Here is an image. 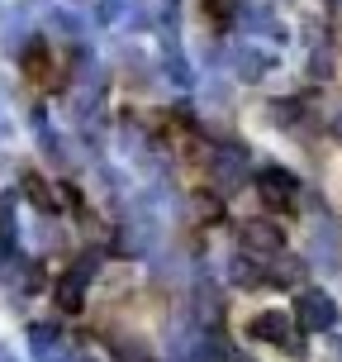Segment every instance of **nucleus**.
Wrapping results in <instances>:
<instances>
[{
  "label": "nucleus",
  "mask_w": 342,
  "mask_h": 362,
  "mask_svg": "<svg viewBox=\"0 0 342 362\" xmlns=\"http://www.w3.org/2000/svg\"><path fill=\"white\" fill-rule=\"evenodd\" d=\"M24 76H29L34 86H53V53H48V43H29V53H24Z\"/></svg>",
  "instance_id": "7ed1b4c3"
},
{
  "label": "nucleus",
  "mask_w": 342,
  "mask_h": 362,
  "mask_svg": "<svg viewBox=\"0 0 342 362\" xmlns=\"http://www.w3.org/2000/svg\"><path fill=\"white\" fill-rule=\"evenodd\" d=\"M257 191H262V200L267 205H295V177L290 172H281V167H267V172H257Z\"/></svg>",
  "instance_id": "f257e3e1"
},
{
  "label": "nucleus",
  "mask_w": 342,
  "mask_h": 362,
  "mask_svg": "<svg viewBox=\"0 0 342 362\" xmlns=\"http://www.w3.org/2000/svg\"><path fill=\"white\" fill-rule=\"evenodd\" d=\"M300 310H305V325H309V329H324L328 320H333L324 296H305V300H300Z\"/></svg>",
  "instance_id": "20e7f679"
},
{
  "label": "nucleus",
  "mask_w": 342,
  "mask_h": 362,
  "mask_svg": "<svg viewBox=\"0 0 342 362\" xmlns=\"http://www.w3.org/2000/svg\"><path fill=\"white\" fill-rule=\"evenodd\" d=\"M29 191H34V200H38V205H48V210H53V196H48V186H43L38 177H29Z\"/></svg>",
  "instance_id": "423d86ee"
},
{
  "label": "nucleus",
  "mask_w": 342,
  "mask_h": 362,
  "mask_svg": "<svg viewBox=\"0 0 342 362\" xmlns=\"http://www.w3.org/2000/svg\"><path fill=\"white\" fill-rule=\"evenodd\" d=\"M252 339H267V344H290V315L286 310H267V315H257L252 320Z\"/></svg>",
  "instance_id": "f03ea898"
},
{
  "label": "nucleus",
  "mask_w": 342,
  "mask_h": 362,
  "mask_svg": "<svg viewBox=\"0 0 342 362\" xmlns=\"http://www.w3.org/2000/svg\"><path fill=\"white\" fill-rule=\"evenodd\" d=\"M204 15L214 19V24H228L233 19V0H204Z\"/></svg>",
  "instance_id": "39448f33"
},
{
  "label": "nucleus",
  "mask_w": 342,
  "mask_h": 362,
  "mask_svg": "<svg viewBox=\"0 0 342 362\" xmlns=\"http://www.w3.org/2000/svg\"><path fill=\"white\" fill-rule=\"evenodd\" d=\"M0 362H10V358H5V353H0Z\"/></svg>",
  "instance_id": "0eeeda50"
}]
</instances>
